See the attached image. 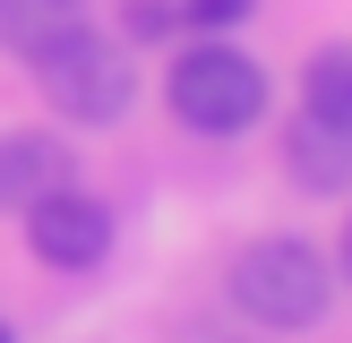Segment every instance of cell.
Instances as JSON below:
<instances>
[{
    "label": "cell",
    "mask_w": 352,
    "mask_h": 343,
    "mask_svg": "<svg viewBox=\"0 0 352 343\" xmlns=\"http://www.w3.org/2000/svg\"><path fill=\"white\" fill-rule=\"evenodd\" d=\"M232 300L267 335H309L327 318V300H336V274H327V257L309 240H250L232 257Z\"/></svg>",
    "instance_id": "cell-1"
},
{
    "label": "cell",
    "mask_w": 352,
    "mask_h": 343,
    "mask_svg": "<svg viewBox=\"0 0 352 343\" xmlns=\"http://www.w3.org/2000/svg\"><path fill=\"white\" fill-rule=\"evenodd\" d=\"M164 95H172V120H181V129L241 137L258 112H267V69H258L241 43H215V34H206V43H189L181 60H172Z\"/></svg>",
    "instance_id": "cell-2"
},
{
    "label": "cell",
    "mask_w": 352,
    "mask_h": 343,
    "mask_svg": "<svg viewBox=\"0 0 352 343\" xmlns=\"http://www.w3.org/2000/svg\"><path fill=\"white\" fill-rule=\"evenodd\" d=\"M34 69V86H43V103L60 120H78V129H103V120H120L129 112V51H112L95 26H78L69 43H52L43 60H26Z\"/></svg>",
    "instance_id": "cell-3"
},
{
    "label": "cell",
    "mask_w": 352,
    "mask_h": 343,
    "mask_svg": "<svg viewBox=\"0 0 352 343\" xmlns=\"http://www.w3.org/2000/svg\"><path fill=\"white\" fill-rule=\"evenodd\" d=\"M26 249L43 257V266H60V274H86V266H103L112 257V206L103 198H86V189H43V198L26 206Z\"/></svg>",
    "instance_id": "cell-4"
},
{
    "label": "cell",
    "mask_w": 352,
    "mask_h": 343,
    "mask_svg": "<svg viewBox=\"0 0 352 343\" xmlns=\"http://www.w3.org/2000/svg\"><path fill=\"white\" fill-rule=\"evenodd\" d=\"M284 172L309 189V198H344V189H352V129H344V120L301 112L292 137H284Z\"/></svg>",
    "instance_id": "cell-5"
},
{
    "label": "cell",
    "mask_w": 352,
    "mask_h": 343,
    "mask_svg": "<svg viewBox=\"0 0 352 343\" xmlns=\"http://www.w3.org/2000/svg\"><path fill=\"white\" fill-rule=\"evenodd\" d=\"M69 163H78V154H69L52 129H9V137H0V206H9V215H26L43 189L69 180Z\"/></svg>",
    "instance_id": "cell-6"
},
{
    "label": "cell",
    "mask_w": 352,
    "mask_h": 343,
    "mask_svg": "<svg viewBox=\"0 0 352 343\" xmlns=\"http://www.w3.org/2000/svg\"><path fill=\"white\" fill-rule=\"evenodd\" d=\"M78 26H86V0H0V51H17V60H43Z\"/></svg>",
    "instance_id": "cell-7"
},
{
    "label": "cell",
    "mask_w": 352,
    "mask_h": 343,
    "mask_svg": "<svg viewBox=\"0 0 352 343\" xmlns=\"http://www.w3.org/2000/svg\"><path fill=\"white\" fill-rule=\"evenodd\" d=\"M301 112H318V120H344V129H352V43H327V51H309V69H301Z\"/></svg>",
    "instance_id": "cell-8"
},
{
    "label": "cell",
    "mask_w": 352,
    "mask_h": 343,
    "mask_svg": "<svg viewBox=\"0 0 352 343\" xmlns=\"http://www.w3.org/2000/svg\"><path fill=\"white\" fill-rule=\"evenodd\" d=\"M172 17H181V26H198V34H232L241 17H250V0H181Z\"/></svg>",
    "instance_id": "cell-9"
},
{
    "label": "cell",
    "mask_w": 352,
    "mask_h": 343,
    "mask_svg": "<svg viewBox=\"0 0 352 343\" xmlns=\"http://www.w3.org/2000/svg\"><path fill=\"white\" fill-rule=\"evenodd\" d=\"M164 26H181V17H172L164 0H129V34H138V43H155Z\"/></svg>",
    "instance_id": "cell-10"
},
{
    "label": "cell",
    "mask_w": 352,
    "mask_h": 343,
    "mask_svg": "<svg viewBox=\"0 0 352 343\" xmlns=\"http://www.w3.org/2000/svg\"><path fill=\"white\" fill-rule=\"evenodd\" d=\"M336 266H344V283H352V223H344V249H336Z\"/></svg>",
    "instance_id": "cell-11"
},
{
    "label": "cell",
    "mask_w": 352,
    "mask_h": 343,
    "mask_svg": "<svg viewBox=\"0 0 352 343\" xmlns=\"http://www.w3.org/2000/svg\"><path fill=\"white\" fill-rule=\"evenodd\" d=\"M0 343H17V335H9V326H0Z\"/></svg>",
    "instance_id": "cell-12"
}]
</instances>
